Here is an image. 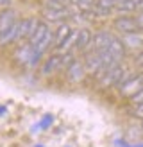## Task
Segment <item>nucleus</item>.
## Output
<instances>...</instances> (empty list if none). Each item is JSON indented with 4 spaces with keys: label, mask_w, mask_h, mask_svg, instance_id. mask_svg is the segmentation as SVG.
<instances>
[{
    "label": "nucleus",
    "mask_w": 143,
    "mask_h": 147,
    "mask_svg": "<svg viewBox=\"0 0 143 147\" xmlns=\"http://www.w3.org/2000/svg\"><path fill=\"white\" fill-rule=\"evenodd\" d=\"M29 43L32 45L34 52L36 54H43V50H45L50 43H52V32H50V29L47 24H41L39 22V27L36 29V32L29 38Z\"/></svg>",
    "instance_id": "1"
},
{
    "label": "nucleus",
    "mask_w": 143,
    "mask_h": 147,
    "mask_svg": "<svg viewBox=\"0 0 143 147\" xmlns=\"http://www.w3.org/2000/svg\"><path fill=\"white\" fill-rule=\"evenodd\" d=\"M127 76H129V70H127L122 63H118V65H114L113 68H109V70H107L104 76H102V79H100V84H102L104 88L120 86V84L127 79Z\"/></svg>",
    "instance_id": "2"
},
{
    "label": "nucleus",
    "mask_w": 143,
    "mask_h": 147,
    "mask_svg": "<svg viewBox=\"0 0 143 147\" xmlns=\"http://www.w3.org/2000/svg\"><path fill=\"white\" fill-rule=\"evenodd\" d=\"M141 90H143V74H129L127 79L120 84V93L129 99H132Z\"/></svg>",
    "instance_id": "3"
},
{
    "label": "nucleus",
    "mask_w": 143,
    "mask_h": 147,
    "mask_svg": "<svg viewBox=\"0 0 143 147\" xmlns=\"http://www.w3.org/2000/svg\"><path fill=\"white\" fill-rule=\"evenodd\" d=\"M114 29H116L118 32L122 34H134V32H140V27L138 24H136V18L132 16H118L116 20H114Z\"/></svg>",
    "instance_id": "4"
},
{
    "label": "nucleus",
    "mask_w": 143,
    "mask_h": 147,
    "mask_svg": "<svg viewBox=\"0 0 143 147\" xmlns=\"http://www.w3.org/2000/svg\"><path fill=\"white\" fill-rule=\"evenodd\" d=\"M39 27V20L38 18H25V20H18V40H29L31 36L36 32V29Z\"/></svg>",
    "instance_id": "5"
},
{
    "label": "nucleus",
    "mask_w": 143,
    "mask_h": 147,
    "mask_svg": "<svg viewBox=\"0 0 143 147\" xmlns=\"http://www.w3.org/2000/svg\"><path fill=\"white\" fill-rule=\"evenodd\" d=\"M18 24V16L11 7L9 9H2L0 11V36H4L11 31V29Z\"/></svg>",
    "instance_id": "6"
},
{
    "label": "nucleus",
    "mask_w": 143,
    "mask_h": 147,
    "mask_svg": "<svg viewBox=\"0 0 143 147\" xmlns=\"http://www.w3.org/2000/svg\"><path fill=\"white\" fill-rule=\"evenodd\" d=\"M111 40H113V34L109 31H97V32H93V41H91L93 52H104V50L109 47Z\"/></svg>",
    "instance_id": "7"
},
{
    "label": "nucleus",
    "mask_w": 143,
    "mask_h": 147,
    "mask_svg": "<svg viewBox=\"0 0 143 147\" xmlns=\"http://www.w3.org/2000/svg\"><path fill=\"white\" fill-rule=\"evenodd\" d=\"M125 50H127V49H125L124 43H122V40H120V38H114V36H113V40H111V43H109V47H107L104 52H107L114 61H118V63H120L122 59H124V56H125Z\"/></svg>",
    "instance_id": "8"
},
{
    "label": "nucleus",
    "mask_w": 143,
    "mask_h": 147,
    "mask_svg": "<svg viewBox=\"0 0 143 147\" xmlns=\"http://www.w3.org/2000/svg\"><path fill=\"white\" fill-rule=\"evenodd\" d=\"M100 67H102V52H93L91 50L90 54H86V59H84L86 72L95 74L97 76V72L100 70Z\"/></svg>",
    "instance_id": "9"
},
{
    "label": "nucleus",
    "mask_w": 143,
    "mask_h": 147,
    "mask_svg": "<svg viewBox=\"0 0 143 147\" xmlns=\"http://www.w3.org/2000/svg\"><path fill=\"white\" fill-rule=\"evenodd\" d=\"M84 76H86V68H84V65L79 63V61H75L66 70V77H68L70 83H79V81L84 79Z\"/></svg>",
    "instance_id": "10"
},
{
    "label": "nucleus",
    "mask_w": 143,
    "mask_h": 147,
    "mask_svg": "<svg viewBox=\"0 0 143 147\" xmlns=\"http://www.w3.org/2000/svg\"><path fill=\"white\" fill-rule=\"evenodd\" d=\"M91 41H93V32L90 29H81L77 34V41H75V49L77 50H86L91 47Z\"/></svg>",
    "instance_id": "11"
},
{
    "label": "nucleus",
    "mask_w": 143,
    "mask_h": 147,
    "mask_svg": "<svg viewBox=\"0 0 143 147\" xmlns=\"http://www.w3.org/2000/svg\"><path fill=\"white\" fill-rule=\"evenodd\" d=\"M72 31H74V29H72L68 24H64V22H63V24H59V27L55 29V32H52V43H54L55 47H59L61 43L70 36Z\"/></svg>",
    "instance_id": "12"
},
{
    "label": "nucleus",
    "mask_w": 143,
    "mask_h": 147,
    "mask_svg": "<svg viewBox=\"0 0 143 147\" xmlns=\"http://www.w3.org/2000/svg\"><path fill=\"white\" fill-rule=\"evenodd\" d=\"M68 16H70V9L57 11V9H48V7L43 9V18L48 22H61L63 24V20H66Z\"/></svg>",
    "instance_id": "13"
},
{
    "label": "nucleus",
    "mask_w": 143,
    "mask_h": 147,
    "mask_svg": "<svg viewBox=\"0 0 143 147\" xmlns=\"http://www.w3.org/2000/svg\"><path fill=\"white\" fill-rule=\"evenodd\" d=\"M120 0H97L95 4V11L98 16H106V14H111L114 11V7Z\"/></svg>",
    "instance_id": "14"
},
{
    "label": "nucleus",
    "mask_w": 143,
    "mask_h": 147,
    "mask_svg": "<svg viewBox=\"0 0 143 147\" xmlns=\"http://www.w3.org/2000/svg\"><path fill=\"white\" fill-rule=\"evenodd\" d=\"M122 43L125 45V49H138L143 50V36L140 32H134V34H125L122 38Z\"/></svg>",
    "instance_id": "15"
},
{
    "label": "nucleus",
    "mask_w": 143,
    "mask_h": 147,
    "mask_svg": "<svg viewBox=\"0 0 143 147\" xmlns=\"http://www.w3.org/2000/svg\"><path fill=\"white\" fill-rule=\"evenodd\" d=\"M61 67V54H54L48 57V61L45 63V67H43V72L45 74H52L54 70H57Z\"/></svg>",
    "instance_id": "16"
},
{
    "label": "nucleus",
    "mask_w": 143,
    "mask_h": 147,
    "mask_svg": "<svg viewBox=\"0 0 143 147\" xmlns=\"http://www.w3.org/2000/svg\"><path fill=\"white\" fill-rule=\"evenodd\" d=\"M114 11L120 13L122 16H127V14L131 16V13L136 11V5H134V2H118L116 7H114Z\"/></svg>",
    "instance_id": "17"
},
{
    "label": "nucleus",
    "mask_w": 143,
    "mask_h": 147,
    "mask_svg": "<svg viewBox=\"0 0 143 147\" xmlns=\"http://www.w3.org/2000/svg\"><path fill=\"white\" fill-rule=\"evenodd\" d=\"M77 34H79V31H72V32H70V36H68V38L64 40V41H63V43H61V45L57 47V49H59V50H68L70 47H75Z\"/></svg>",
    "instance_id": "18"
},
{
    "label": "nucleus",
    "mask_w": 143,
    "mask_h": 147,
    "mask_svg": "<svg viewBox=\"0 0 143 147\" xmlns=\"http://www.w3.org/2000/svg\"><path fill=\"white\" fill-rule=\"evenodd\" d=\"M95 4H97V0H79L77 7H79V11H81V13H84V11L95 9Z\"/></svg>",
    "instance_id": "19"
},
{
    "label": "nucleus",
    "mask_w": 143,
    "mask_h": 147,
    "mask_svg": "<svg viewBox=\"0 0 143 147\" xmlns=\"http://www.w3.org/2000/svg\"><path fill=\"white\" fill-rule=\"evenodd\" d=\"M77 59H75V56L72 54V52H66V54H61V67H64V68H68V67H72Z\"/></svg>",
    "instance_id": "20"
},
{
    "label": "nucleus",
    "mask_w": 143,
    "mask_h": 147,
    "mask_svg": "<svg viewBox=\"0 0 143 147\" xmlns=\"http://www.w3.org/2000/svg\"><path fill=\"white\" fill-rule=\"evenodd\" d=\"M131 115L134 117V119H138V120H143V102H141V104H136L132 108Z\"/></svg>",
    "instance_id": "21"
},
{
    "label": "nucleus",
    "mask_w": 143,
    "mask_h": 147,
    "mask_svg": "<svg viewBox=\"0 0 143 147\" xmlns=\"http://www.w3.org/2000/svg\"><path fill=\"white\" fill-rule=\"evenodd\" d=\"M134 61H136V65H138L140 68H143V50H141L138 56H136V59H134Z\"/></svg>",
    "instance_id": "22"
},
{
    "label": "nucleus",
    "mask_w": 143,
    "mask_h": 147,
    "mask_svg": "<svg viewBox=\"0 0 143 147\" xmlns=\"http://www.w3.org/2000/svg\"><path fill=\"white\" fill-rule=\"evenodd\" d=\"M136 24H138V27H140V31H143V11L136 16Z\"/></svg>",
    "instance_id": "23"
},
{
    "label": "nucleus",
    "mask_w": 143,
    "mask_h": 147,
    "mask_svg": "<svg viewBox=\"0 0 143 147\" xmlns=\"http://www.w3.org/2000/svg\"><path fill=\"white\" fill-rule=\"evenodd\" d=\"M0 7H2V9H9V7H11V0H0Z\"/></svg>",
    "instance_id": "24"
},
{
    "label": "nucleus",
    "mask_w": 143,
    "mask_h": 147,
    "mask_svg": "<svg viewBox=\"0 0 143 147\" xmlns=\"http://www.w3.org/2000/svg\"><path fill=\"white\" fill-rule=\"evenodd\" d=\"M48 2H61V4H66L64 0H48Z\"/></svg>",
    "instance_id": "25"
},
{
    "label": "nucleus",
    "mask_w": 143,
    "mask_h": 147,
    "mask_svg": "<svg viewBox=\"0 0 143 147\" xmlns=\"http://www.w3.org/2000/svg\"><path fill=\"white\" fill-rule=\"evenodd\" d=\"M120 2H132V0H120Z\"/></svg>",
    "instance_id": "26"
},
{
    "label": "nucleus",
    "mask_w": 143,
    "mask_h": 147,
    "mask_svg": "<svg viewBox=\"0 0 143 147\" xmlns=\"http://www.w3.org/2000/svg\"><path fill=\"white\" fill-rule=\"evenodd\" d=\"M141 122H143V120H141ZM141 129H143V124H141Z\"/></svg>",
    "instance_id": "27"
}]
</instances>
